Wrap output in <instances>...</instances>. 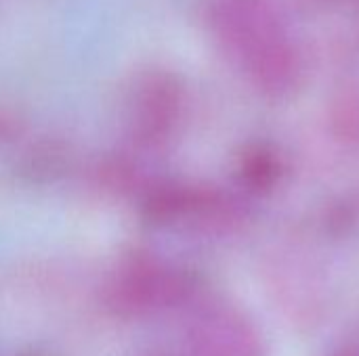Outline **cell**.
Listing matches in <instances>:
<instances>
[{
    "label": "cell",
    "instance_id": "cell-1",
    "mask_svg": "<svg viewBox=\"0 0 359 356\" xmlns=\"http://www.w3.org/2000/svg\"><path fill=\"white\" fill-rule=\"evenodd\" d=\"M191 294L189 277L154 258H130L120 264L105 285V302L111 313L126 319H143L179 306Z\"/></svg>",
    "mask_w": 359,
    "mask_h": 356
},
{
    "label": "cell",
    "instance_id": "cell-2",
    "mask_svg": "<svg viewBox=\"0 0 359 356\" xmlns=\"http://www.w3.org/2000/svg\"><path fill=\"white\" fill-rule=\"evenodd\" d=\"M189 356H248L246 336L231 319L208 317L191 332Z\"/></svg>",
    "mask_w": 359,
    "mask_h": 356
},
{
    "label": "cell",
    "instance_id": "cell-3",
    "mask_svg": "<svg viewBox=\"0 0 359 356\" xmlns=\"http://www.w3.org/2000/svg\"><path fill=\"white\" fill-rule=\"evenodd\" d=\"M23 356H40V355H23Z\"/></svg>",
    "mask_w": 359,
    "mask_h": 356
}]
</instances>
